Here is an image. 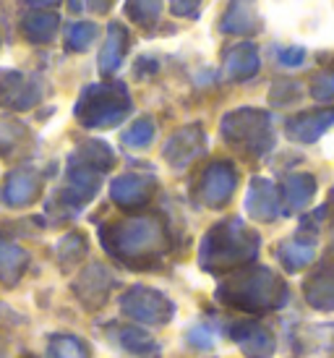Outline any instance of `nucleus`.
Instances as JSON below:
<instances>
[{
    "instance_id": "f257e3e1",
    "label": "nucleus",
    "mask_w": 334,
    "mask_h": 358,
    "mask_svg": "<svg viewBox=\"0 0 334 358\" xmlns=\"http://www.w3.org/2000/svg\"><path fill=\"white\" fill-rule=\"evenodd\" d=\"M58 356L60 358H87L84 356V350H81V345L79 343H73V340H60Z\"/></svg>"
}]
</instances>
